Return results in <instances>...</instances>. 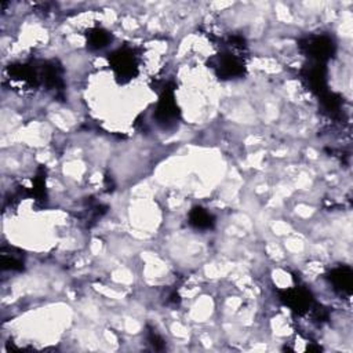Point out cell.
<instances>
[{
	"label": "cell",
	"instance_id": "1",
	"mask_svg": "<svg viewBox=\"0 0 353 353\" xmlns=\"http://www.w3.org/2000/svg\"><path fill=\"white\" fill-rule=\"evenodd\" d=\"M210 220V214L202 208H196L190 216V222L194 224L196 228H208L211 225Z\"/></svg>",
	"mask_w": 353,
	"mask_h": 353
}]
</instances>
